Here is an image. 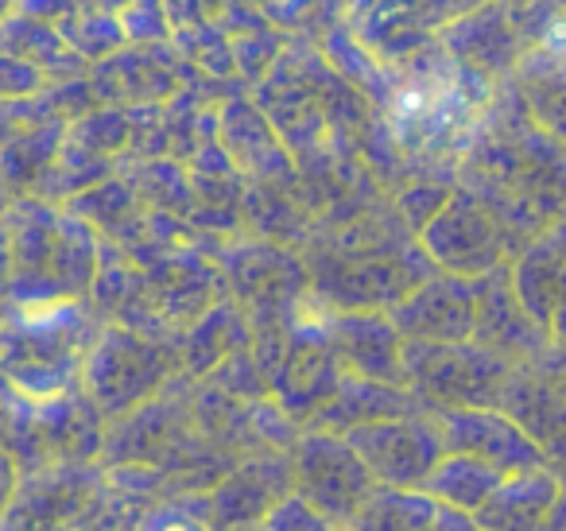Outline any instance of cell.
Wrapping results in <instances>:
<instances>
[{"instance_id": "7a4b0ae2", "label": "cell", "mask_w": 566, "mask_h": 531, "mask_svg": "<svg viewBox=\"0 0 566 531\" xmlns=\"http://www.w3.org/2000/svg\"><path fill=\"white\" fill-rule=\"evenodd\" d=\"M563 485L547 473L543 466H527L509 473V481L496 485V492L489 497V504L501 508V523H516V528H539L551 520Z\"/></svg>"}, {"instance_id": "6da1fadb", "label": "cell", "mask_w": 566, "mask_h": 531, "mask_svg": "<svg viewBox=\"0 0 566 531\" xmlns=\"http://www.w3.org/2000/svg\"><path fill=\"white\" fill-rule=\"evenodd\" d=\"M563 291H566V221L551 229L547 237H539L516 268V295L524 303V311L532 314L535 326L547 330V319Z\"/></svg>"}, {"instance_id": "3957f363", "label": "cell", "mask_w": 566, "mask_h": 531, "mask_svg": "<svg viewBox=\"0 0 566 531\" xmlns=\"http://www.w3.org/2000/svg\"><path fill=\"white\" fill-rule=\"evenodd\" d=\"M547 334H551V342H555L558 350L566 353V291H563V295H558L555 311H551V319H547Z\"/></svg>"}]
</instances>
